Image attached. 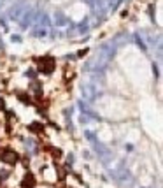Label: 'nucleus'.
Masks as SVG:
<instances>
[{"label":"nucleus","instance_id":"f257e3e1","mask_svg":"<svg viewBox=\"0 0 163 188\" xmlns=\"http://www.w3.org/2000/svg\"><path fill=\"white\" fill-rule=\"evenodd\" d=\"M37 63H39V72L42 74H51L54 70V67H56V60L53 56H49V55H46L42 58H37Z\"/></svg>","mask_w":163,"mask_h":188},{"label":"nucleus","instance_id":"423d86ee","mask_svg":"<svg viewBox=\"0 0 163 188\" xmlns=\"http://www.w3.org/2000/svg\"><path fill=\"white\" fill-rule=\"evenodd\" d=\"M86 53H88V49H82V51H79V58H82V56H84Z\"/></svg>","mask_w":163,"mask_h":188},{"label":"nucleus","instance_id":"39448f33","mask_svg":"<svg viewBox=\"0 0 163 188\" xmlns=\"http://www.w3.org/2000/svg\"><path fill=\"white\" fill-rule=\"evenodd\" d=\"M28 130H30V132H42V130H44V125H42V123H32V125L28 127Z\"/></svg>","mask_w":163,"mask_h":188},{"label":"nucleus","instance_id":"20e7f679","mask_svg":"<svg viewBox=\"0 0 163 188\" xmlns=\"http://www.w3.org/2000/svg\"><path fill=\"white\" fill-rule=\"evenodd\" d=\"M18 99H20L23 104L33 105V100H32V97H30V95H26V93H18Z\"/></svg>","mask_w":163,"mask_h":188},{"label":"nucleus","instance_id":"0eeeda50","mask_svg":"<svg viewBox=\"0 0 163 188\" xmlns=\"http://www.w3.org/2000/svg\"><path fill=\"white\" fill-rule=\"evenodd\" d=\"M4 107H5V102H4V99L0 97V109H4Z\"/></svg>","mask_w":163,"mask_h":188},{"label":"nucleus","instance_id":"f03ea898","mask_svg":"<svg viewBox=\"0 0 163 188\" xmlns=\"http://www.w3.org/2000/svg\"><path fill=\"white\" fill-rule=\"evenodd\" d=\"M0 160L9 164V165H14V164H18L20 155L14 149H11V148H4V149H0Z\"/></svg>","mask_w":163,"mask_h":188},{"label":"nucleus","instance_id":"7ed1b4c3","mask_svg":"<svg viewBox=\"0 0 163 188\" xmlns=\"http://www.w3.org/2000/svg\"><path fill=\"white\" fill-rule=\"evenodd\" d=\"M21 188H35V176L32 172L25 174V178L21 181Z\"/></svg>","mask_w":163,"mask_h":188}]
</instances>
